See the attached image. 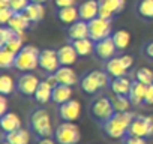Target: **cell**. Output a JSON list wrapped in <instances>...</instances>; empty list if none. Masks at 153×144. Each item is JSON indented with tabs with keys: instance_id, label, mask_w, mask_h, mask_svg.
<instances>
[{
	"instance_id": "obj_1",
	"label": "cell",
	"mask_w": 153,
	"mask_h": 144,
	"mask_svg": "<svg viewBox=\"0 0 153 144\" xmlns=\"http://www.w3.org/2000/svg\"><path fill=\"white\" fill-rule=\"evenodd\" d=\"M135 114L131 111L125 113H114L111 119H108L105 123H102V129L105 135L111 140H123L128 135L129 126L134 120Z\"/></svg>"
},
{
	"instance_id": "obj_2",
	"label": "cell",
	"mask_w": 153,
	"mask_h": 144,
	"mask_svg": "<svg viewBox=\"0 0 153 144\" xmlns=\"http://www.w3.org/2000/svg\"><path fill=\"white\" fill-rule=\"evenodd\" d=\"M29 128L35 134V137H38V140L54 135L51 117H50L48 111L44 108H38V110L32 111V114L29 117Z\"/></svg>"
},
{
	"instance_id": "obj_3",
	"label": "cell",
	"mask_w": 153,
	"mask_h": 144,
	"mask_svg": "<svg viewBox=\"0 0 153 144\" xmlns=\"http://www.w3.org/2000/svg\"><path fill=\"white\" fill-rule=\"evenodd\" d=\"M108 77L110 75L104 71H92L81 78V81H80L81 89L89 95H96L98 92H101L111 83Z\"/></svg>"
},
{
	"instance_id": "obj_4",
	"label": "cell",
	"mask_w": 153,
	"mask_h": 144,
	"mask_svg": "<svg viewBox=\"0 0 153 144\" xmlns=\"http://www.w3.org/2000/svg\"><path fill=\"white\" fill-rule=\"evenodd\" d=\"M39 56H41L39 48H36L33 45H26L17 54L14 68H17L18 71H23V72L35 71L36 68H39Z\"/></svg>"
},
{
	"instance_id": "obj_5",
	"label": "cell",
	"mask_w": 153,
	"mask_h": 144,
	"mask_svg": "<svg viewBox=\"0 0 153 144\" xmlns=\"http://www.w3.org/2000/svg\"><path fill=\"white\" fill-rule=\"evenodd\" d=\"M89 113L90 116L95 119V122L98 123H105L108 119H111L116 113L114 107H113V102L110 98L107 96H98L92 101L90 107H89Z\"/></svg>"
},
{
	"instance_id": "obj_6",
	"label": "cell",
	"mask_w": 153,
	"mask_h": 144,
	"mask_svg": "<svg viewBox=\"0 0 153 144\" xmlns=\"http://www.w3.org/2000/svg\"><path fill=\"white\" fill-rule=\"evenodd\" d=\"M54 140L57 144H78L81 140L80 128L74 122H62L54 129Z\"/></svg>"
},
{
	"instance_id": "obj_7",
	"label": "cell",
	"mask_w": 153,
	"mask_h": 144,
	"mask_svg": "<svg viewBox=\"0 0 153 144\" xmlns=\"http://www.w3.org/2000/svg\"><path fill=\"white\" fill-rule=\"evenodd\" d=\"M128 135L132 137H141V138H147L153 135V116H135Z\"/></svg>"
},
{
	"instance_id": "obj_8",
	"label": "cell",
	"mask_w": 153,
	"mask_h": 144,
	"mask_svg": "<svg viewBox=\"0 0 153 144\" xmlns=\"http://www.w3.org/2000/svg\"><path fill=\"white\" fill-rule=\"evenodd\" d=\"M89 33L90 38L95 42H99L105 38H110L113 35V26H111V20L102 18V17H96L95 20L89 21Z\"/></svg>"
},
{
	"instance_id": "obj_9",
	"label": "cell",
	"mask_w": 153,
	"mask_h": 144,
	"mask_svg": "<svg viewBox=\"0 0 153 144\" xmlns=\"http://www.w3.org/2000/svg\"><path fill=\"white\" fill-rule=\"evenodd\" d=\"M41 81L33 74H23L17 80V92L24 96H35Z\"/></svg>"
},
{
	"instance_id": "obj_10",
	"label": "cell",
	"mask_w": 153,
	"mask_h": 144,
	"mask_svg": "<svg viewBox=\"0 0 153 144\" xmlns=\"http://www.w3.org/2000/svg\"><path fill=\"white\" fill-rule=\"evenodd\" d=\"M60 60H59V54L56 50L47 48L41 51L39 56V68L42 71H45L47 74H54V72L60 68Z\"/></svg>"
},
{
	"instance_id": "obj_11",
	"label": "cell",
	"mask_w": 153,
	"mask_h": 144,
	"mask_svg": "<svg viewBox=\"0 0 153 144\" xmlns=\"http://www.w3.org/2000/svg\"><path fill=\"white\" fill-rule=\"evenodd\" d=\"M57 114L63 122H75L81 114V104L76 99H71L57 108Z\"/></svg>"
},
{
	"instance_id": "obj_12",
	"label": "cell",
	"mask_w": 153,
	"mask_h": 144,
	"mask_svg": "<svg viewBox=\"0 0 153 144\" xmlns=\"http://www.w3.org/2000/svg\"><path fill=\"white\" fill-rule=\"evenodd\" d=\"M99 2V17L111 20V17L123 11L126 0H98Z\"/></svg>"
},
{
	"instance_id": "obj_13",
	"label": "cell",
	"mask_w": 153,
	"mask_h": 144,
	"mask_svg": "<svg viewBox=\"0 0 153 144\" xmlns=\"http://www.w3.org/2000/svg\"><path fill=\"white\" fill-rule=\"evenodd\" d=\"M54 75H56L59 84H65V86L74 87L76 83H78L76 72H75L71 66H60V68L54 72Z\"/></svg>"
},
{
	"instance_id": "obj_14",
	"label": "cell",
	"mask_w": 153,
	"mask_h": 144,
	"mask_svg": "<svg viewBox=\"0 0 153 144\" xmlns=\"http://www.w3.org/2000/svg\"><path fill=\"white\" fill-rule=\"evenodd\" d=\"M80 20L83 21H92L96 17H99V2L98 0H86L84 3L80 5Z\"/></svg>"
},
{
	"instance_id": "obj_15",
	"label": "cell",
	"mask_w": 153,
	"mask_h": 144,
	"mask_svg": "<svg viewBox=\"0 0 153 144\" xmlns=\"http://www.w3.org/2000/svg\"><path fill=\"white\" fill-rule=\"evenodd\" d=\"M95 51H96V54H98L101 59H104V60H110V59L114 57V54H116V51H117V47H116L113 38L110 36V38H105V39L96 42Z\"/></svg>"
},
{
	"instance_id": "obj_16",
	"label": "cell",
	"mask_w": 153,
	"mask_h": 144,
	"mask_svg": "<svg viewBox=\"0 0 153 144\" xmlns=\"http://www.w3.org/2000/svg\"><path fill=\"white\" fill-rule=\"evenodd\" d=\"M68 36L71 41H76V39H84V38H90L89 33V23L78 20L76 23L71 24L68 29Z\"/></svg>"
},
{
	"instance_id": "obj_17",
	"label": "cell",
	"mask_w": 153,
	"mask_h": 144,
	"mask_svg": "<svg viewBox=\"0 0 153 144\" xmlns=\"http://www.w3.org/2000/svg\"><path fill=\"white\" fill-rule=\"evenodd\" d=\"M57 54H59V60L62 66H72L76 62V57H78V53H76L72 44H66L60 47L57 50Z\"/></svg>"
},
{
	"instance_id": "obj_18",
	"label": "cell",
	"mask_w": 153,
	"mask_h": 144,
	"mask_svg": "<svg viewBox=\"0 0 153 144\" xmlns=\"http://www.w3.org/2000/svg\"><path fill=\"white\" fill-rule=\"evenodd\" d=\"M126 66L123 65L120 57H113L105 63V72L111 77V78H119V77H125L126 75Z\"/></svg>"
},
{
	"instance_id": "obj_19",
	"label": "cell",
	"mask_w": 153,
	"mask_h": 144,
	"mask_svg": "<svg viewBox=\"0 0 153 144\" xmlns=\"http://www.w3.org/2000/svg\"><path fill=\"white\" fill-rule=\"evenodd\" d=\"M131 87H132V81H131L126 75H125V77H119V78H113L111 83H110L111 93H116V95L129 96Z\"/></svg>"
},
{
	"instance_id": "obj_20",
	"label": "cell",
	"mask_w": 153,
	"mask_h": 144,
	"mask_svg": "<svg viewBox=\"0 0 153 144\" xmlns=\"http://www.w3.org/2000/svg\"><path fill=\"white\" fill-rule=\"evenodd\" d=\"M6 26L11 27L15 33L24 35V32H26V30L29 29V26H30V21L27 20V17H26L23 12H15Z\"/></svg>"
},
{
	"instance_id": "obj_21",
	"label": "cell",
	"mask_w": 153,
	"mask_h": 144,
	"mask_svg": "<svg viewBox=\"0 0 153 144\" xmlns=\"http://www.w3.org/2000/svg\"><path fill=\"white\" fill-rule=\"evenodd\" d=\"M0 125H2L3 134H8L21 128V119L15 113H6L0 117Z\"/></svg>"
},
{
	"instance_id": "obj_22",
	"label": "cell",
	"mask_w": 153,
	"mask_h": 144,
	"mask_svg": "<svg viewBox=\"0 0 153 144\" xmlns=\"http://www.w3.org/2000/svg\"><path fill=\"white\" fill-rule=\"evenodd\" d=\"M72 99V87L71 86H65V84H57L53 89V102L57 105H62L68 101Z\"/></svg>"
},
{
	"instance_id": "obj_23",
	"label": "cell",
	"mask_w": 153,
	"mask_h": 144,
	"mask_svg": "<svg viewBox=\"0 0 153 144\" xmlns=\"http://www.w3.org/2000/svg\"><path fill=\"white\" fill-rule=\"evenodd\" d=\"M57 18L65 23V24H74L80 20V11L75 6H68V8H60L57 9Z\"/></svg>"
},
{
	"instance_id": "obj_24",
	"label": "cell",
	"mask_w": 153,
	"mask_h": 144,
	"mask_svg": "<svg viewBox=\"0 0 153 144\" xmlns=\"http://www.w3.org/2000/svg\"><path fill=\"white\" fill-rule=\"evenodd\" d=\"M146 90L147 86L140 83V81H132V87L129 92V99L132 102V105H141L144 104V98H146Z\"/></svg>"
},
{
	"instance_id": "obj_25",
	"label": "cell",
	"mask_w": 153,
	"mask_h": 144,
	"mask_svg": "<svg viewBox=\"0 0 153 144\" xmlns=\"http://www.w3.org/2000/svg\"><path fill=\"white\" fill-rule=\"evenodd\" d=\"M3 140L9 141L11 144H29L30 143V132L24 128H20L17 131L3 134Z\"/></svg>"
},
{
	"instance_id": "obj_26",
	"label": "cell",
	"mask_w": 153,
	"mask_h": 144,
	"mask_svg": "<svg viewBox=\"0 0 153 144\" xmlns=\"http://www.w3.org/2000/svg\"><path fill=\"white\" fill-rule=\"evenodd\" d=\"M23 14L27 17V20L30 23H38L44 18V14H45V9H44V5L41 3H33L30 2L27 5V8L23 11Z\"/></svg>"
},
{
	"instance_id": "obj_27",
	"label": "cell",
	"mask_w": 153,
	"mask_h": 144,
	"mask_svg": "<svg viewBox=\"0 0 153 144\" xmlns=\"http://www.w3.org/2000/svg\"><path fill=\"white\" fill-rule=\"evenodd\" d=\"M72 45L74 48L76 50L78 56H89L95 51V47H96V42L92 39V38H84V39H76V41H72Z\"/></svg>"
},
{
	"instance_id": "obj_28",
	"label": "cell",
	"mask_w": 153,
	"mask_h": 144,
	"mask_svg": "<svg viewBox=\"0 0 153 144\" xmlns=\"http://www.w3.org/2000/svg\"><path fill=\"white\" fill-rule=\"evenodd\" d=\"M33 98H35L36 102H39V104H47V102H50V101L53 99V87H51L45 80L41 81V84H39V87H38V90H36V93H35Z\"/></svg>"
},
{
	"instance_id": "obj_29",
	"label": "cell",
	"mask_w": 153,
	"mask_h": 144,
	"mask_svg": "<svg viewBox=\"0 0 153 144\" xmlns=\"http://www.w3.org/2000/svg\"><path fill=\"white\" fill-rule=\"evenodd\" d=\"M110 99H111V102H113V107H114L116 113H125V111H129V108H131V105H132L129 96H123V95L111 93Z\"/></svg>"
},
{
	"instance_id": "obj_30",
	"label": "cell",
	"mask_w": 153,
	"mask_h": 144,
	"mask_svg": "<svg viewBox=\"0 0 153 144\" xmlns=\"http://www.w3.org/2000/svg\"><path fill=\"white\" fill-rule=\"evenodd\" d=\"M116 47H117V51H125L128 47H129V42H131V35L128 30H117L111 35Z\"/></svg>"
},
{
	"instance_id": "obj_31",
	"label": "cell",
	"mask_w": 153,
	"mask_h": 144,
	"mask_svg": "<svg viewBox=\"0 0 153 144\" xmlns=\"http://www.w3.org/2000/svg\"><path fill=\"white\" fill-rule=\"evenodd\" d=\"M15 60H17V54L6 50V48H2L0 50V66L3 69H9L12 66H15Z\"/></svg>"
},
{
	"instance_id": "obj_32",
	"label": "cell",
	"mask_w": 153,
	"mask_h": 144,
	"mask_svg": "<svg viewBox=\"0 0 153 144\" xmlns=\"http://www.w3.org/2000/svg\"><path fill=\"white\" fill-rule=\"evenodd\" d=\"M17 89V83L14 81V78L11 77V75H2L0 77V93L2 95H5V96H8V95H11L14 90Z\"/></svg>"
},
{
	"instance_id": "obj_33",
	"label": "cell",
	"mask_w": 153,
	"mask_h": 144,
	"mask_svg": "<svg viewBox=\"0 0 153 144\" xmlns=\"http://www.w3.org/2000/svg\"><path fill=\"white\" fill-rule=\"evenodd\" d=\"M137 11L143 18L153 20V0H141V2L138 3Z\"/></svg>"
},
{
	"instance_id": "obj_34",
	"label": "cell",
	"mask_w": 153,
	"mask_h": 144,
	"mask_svg": "<svg viewBox=\"0 0 153 144\" xmlns=\"http://www.w3.org/2000/svg\"><path fill=\"white\" fill-rule=\"evenodd\" d=\"M135 80L146 86H150L153 83V71L149 68H140L135 74Z\"/></svg>"
},
{
	"instance_id": "obj_35",
	"label": "cell",
	"mask_w": 153,
	"mask_h": 144,
	"mask_svg": "<svg viewBox=\"0 0 153 144\" xmlns=\"http://www.w3.org/2000/svg\"><path fill=\"white\" fill-rule=\"evenodd\" d=\"M24 35H17L15 38H12L5 47H2V48H6V50H9V51H12V53H15V54H18L21 50H23V42H24Z\"/></svg>"
},
{
	"instance_id": "obj_36",
	"label": "cell",
	"mask_w": 153,
	"mask_h": 144,
	"mask_svg": "<svg viewBox=\"0 0 153 144\" xmlns=\"http://www.w3.org/2000/svg\"><path fill=\"white\" fill-rule=\"evenodd\" d=\"M18 33H15L11 27L8 26H2L0 27V47H5L12 38H15Z\"/></svg>"
},
{
	"instance_id": "obj_37",
	"label": "cell",
	"mask_w": 153,
	"mask_h": 144,
	"mask_svg": "<svg viewBox=\"0 0 153 144\" xmlns=\"http://www.w3.org/2000/svg\"><path fill=\"white\" fill-rule=\"evenodd\" d=\"M29 3L30 0H9V8H12L14 12H23Z\"/></svg>"
},
{
	"instance_id": "obj_38",
	"label": "cell",
	"mask_w": 153,
	"mask_h": 144,
	"mask_svg": "<svg viewBox=\"0 0 153 144\" xmlns=\"http://www.w3.org/2000/svg\"><path fill=\"white\" fill-rule=\"evenodd\" d=\"M14 14L15 12L12 11V8H0V23H2L3 26H6Z\"/></svg>"
},
{
	"instance_id": "obj_39",
	"label": "cell",
	"mask_w": 153,
	"mask_h": 144,
	"mask_svg": "<svg viewBox=\"0 0 153 144\" xmlns=\"http://www.w3.org/2000/svg\"><path fill=\"white\" fill-rule=\"evenodd\" d=\"M123 144H147V141H146V138H141V137L126 135L123 138Z\"/></svg>"
},
{
	"instance_id": "obj_40",
	"label": "cell",
	"mask_w": 153,
	"mask_h": 144,
	"mask_svg": "<svg viewBox=\"0 0 153 144\" xmlns=\"http://www.w3.org/2000/svg\"><path fill=\"white\" fill-rule=\"evenodd\" d=\"M76 0H54V5L57 6V9L60 8H68V6H75Z\"/></svg>"
},
{
	"instance_id": "obj_41",
	"label": "cell",
	"mask_w": 153,
	"mask_h": 144,
	"mask_svg": "<svg viewBox=\"0 0 153 144\" xmlns=\"http://www.w3.org/2000/svg\"><path fill=\"white\" fill-rule=\"evenodd\" d=\"M144 104H147V105H153V83H152L150 86H147L146 98H144Z\"/></svg>"
},
{
	"instance_id": "obj_42",
	"label": "cell",
	"mask_w": 153,
	"mask_h": 144,
	"mask_svg": "<svg viewBox=\"0 0 153 144\" xmlns=\"http://www.w3.org/2000/svg\"><path fill=\"white\" fill-rule=\"evenodd\" d=\"M120 59H122L123 65L126 66V69L132 68V65H134V57H132V56H129V54H123V56H120Z\"/></svg>"
},
{
	"instance_id": "obj_43",
	"label": "cell",
	"mask_w": 153,
	"mask_h": 144,
	"mask_svg": "<svg viewBox=\"0 0 153 144\" xmlns=\"http://www.w3.org/2000/svg\"><path fill=\"white\" fill-rule=\"evenodd\" d=\"M8 113V101H6V96H0V116H3Z\"/></svg>"
},
{
	"instance_id": "obj_44",
	"label": "cell",
	"mask_w": 153,
	"mask_h": 144,
	"mask_svg": "<svg viewBox=\"0 0 153 144\" xmlns=\"http://www.w3.org/2000/svg\"><path fill=\"white\" fill-rule=\"evenodd\" d=\"M45 81H47V83H48V84H50L53 89L59 84V83H57V78H56V75H54V74H48V77L45 78Z\"/></svg>"
},
{
	"instance_id": "obj_45",
	"label": "cell",
	"mask_w": 153,
	"mask_h": 144,
	"mask_svg": "<svg viewBox=\"0 0 153 144\" xmlns=\"http://www.w3.org/2000/svg\"><path fill=\"white\" fill-rule=\"evenodd\" d=\"M38 144H57V141L51 137H45V138H39Z\"/></svg>"
},
{
	"instance_id": "obj_46",
	"label": "cell",
	"mask_w": 153,
	"mask_h": 144,
	"mask_svg": "<svg viewBox=\"0 0 153 144\" xmlns=\"http://www.w3.org/2000/svg\"><path fill=\"white\" fill-rule=\"evenodd\" d=\"M146 53H147V56H149V57H152V59H153V42H150V44L146 47Z\"/></svg>"
},
{
	"instance_id": "obj_47",
	"label": "cell",
	"mask_w": 153,
	"mask_h": 144,
	"mask_svg": "<svg viewBox=\"0 0 153 144\" xmlns=\"http://www.w3.org/2000/svg\"><path fill=\"white\" fill-rule=\"evenodd\" d=\"M0 8H9V0H0Z\"/></svg>"
},
{
	"instance_id": "obj_48",
	"label": "cell",
	"mask_w": 153,
	"mask_h": 144,
	"mask_svg": "<svg viewBox=\"0 0 153 144\" xmlns=\"http://www.w3.org/2000/svg\"><path fill=\"white\" fill-rule=\"evenodd\" d=\"M30 2H33V3H41V5H44L45 2H48V0H30Z\"/></svg>"
},
{
	"instance_id": "obj_49",
	"label": "cell",
	"mask_w": 153,
	"mask_h": 144,
	"mask_svg": "<svg viewBox=\"0 0 153 144\" xmlns=\"http://www.w3.org/2000/svg\"><path fill=\"white\" fill-rule=\"evenodd\" d=\"M2 144H11V143H9V141H6V140H3V141H2Z\"/></svg>"
}]
</instances>
